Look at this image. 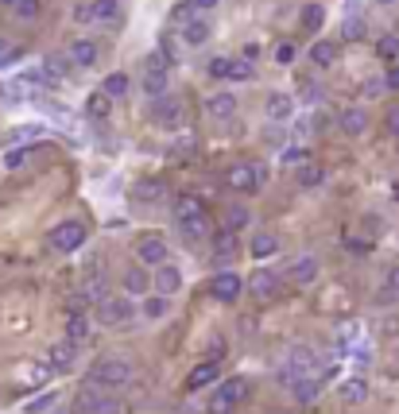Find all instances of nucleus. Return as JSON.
Returning a JSON list of instances; mask_svg holds the SVG:
<instances>
[{
	"label": "nucleus",
	"instance_id": "obj_1",
	"mask_svg": "<svg viewBox=\"0 0 399 414\" xmlns=\"http://www.w3.org/2000/svg\"><path fill=\"white\" fill-rule=\"evenodd\" d=\"M132 376H136V368H132L128 360H120V356H101V360L86 372V384L97 387V391H124V387L132 384Z\"/></svg>",
	"mask_w": 399,
	"mask_h": 414
},
{
	"label": "nucleus",
	"instance_id": "obj_2",
	"mask_svg": "<svg viewBox=\"0 0 399 414\" xmlns=\"http://www.w3.org/2000/svg\"><path fill=\"white\" fill-rule=\"evenodd\" d=\"M252 395V379L245 376H232V379H221V387L210 395V403H206V410L210 414H232L240 407V403Z\"/></svg>",
	"mask_w": 399,
	"mask_h": 414
},
{
	"label": "nucleus",
	"instance_id": "obj_3",
	"mask_svg": "<svg viewBox=\"0 0 399 414\" xmlns=\"http://www.w3.org/2000/svg\"><path fill=\"white\" fill-rule=\"evenodd\" d=\"M70 414H120V399H116V391H97L86 384L70 399Z\"/></svg>",
	"mask_w": 399,
	"mask_h": 414
},
{
	"label": "nucleus",
	"instance_id": "obj_4",
	"mask_svg": "<svg viewBox=\"0 0 399 414\" xmlns=\"http://www.w3.org/2000/svg\"><path fill=\"white\" fill-rule=\"evenodd\" d=\"M314 372H322V356L310 349V345H295L287 356V364L279 368V384L291 387L298 376H314Z\"/></svg>",
	"mask_w": 399,
	"mask_h": 414
},
{
	"label": "nucleus",
	"instance_id": "obj_5",
	"mask_svg": "<svg viewBox=\"0 0 399 414\" xmlns=\"http://www.w3.org/2000/svg\"><path fill=\"white\" fill-rule=\"evenodd\" d=\"M132 318H136L132 294H109L105 302H97V321H101L105 329H120V326H128Z\"/></svg>",
	"mask_w": 399,
	"mask_h": 414
},
{
	"label": "nucleus",
	"instance_id": "obj_6",
	"mask_svg": "<svg viewBox=\"0 0 399 414\" xmlns=\"http://www.w3.org/2000/svg\"><path fill=\"white\" fill-rule=\"evenodd\" d=\"M47 240H51L55 252L70 255V252H78V248L86 244V225H82V221H62V225L51 229V236Z\"/></svg>",
	"mask_w": 399,
	"mask_h": 414
},
{
	"label": "nucleus",
	"instance_id": "obj_7",
	"mask_svg": "<svg viewBox=\"0 0 399 414\" xmlns=\"http://www.w3.org/2000/svg\"><path fill=\"white\" fill-rule=\"evenodd\" d=\"M245 291H252V298H260V302H271V298L283 294V275L271 271V268H260V271H252V279L245 283Z\"/></svg>",
	"mask_w": 399,
	"mask_h": 414
},
{
	"label": "nucleus",
	"instance_id": "obj_8",
	"mask_svg": "<svg viewBox=\"0 0 399 414\" xmlns=\"http://www.w3.org/2000/svg\"><path fill=\"white\" fill-rule=\"evenodd\" d=\"M136 263H144V268H163V263H171V248L163 236H144L136 244Z\"/></svg>",
	"mask_w": 399,
	"mask_h": 414
},
{
	"label": "nucleus",
	"instance_id": "obj_9",
	"mask_svg": "<svg viewBox=\"0 0 399 414\" xmlns=\"http://www.w3.org/2000/svg\"><path fill=\"white\" fill-rule=\"evenodd\" d=\"M210 294L218 298V302L232 306L240 294H245V279H240V275H232V271H221V275L210 283Z\"/></svg>",
	"mask_w": 399,
	"mask_h": 414
},
{
	"label": "nucleus",
	"instance_id": "obj_10",
	"mask_svg": "<svg viewBox=\"0 0 399 414\" xmlns=\"http://www.w3.org/2000/svg\"><path fill=\"white\" fill-rule=\"evenodd\" d=\"M152 291L174 298V294L182 291V271L174 268V263H163V268H155V271H152Z\"/></svg>",
	"mask_w": 399,
	"mask_h": 414
},
{
	"label": "nucleus",
	"instance_id": "obj_11",
	"mask_svg": "<svg viewBox=\"0 0 399 414\" xmlns=\"http://www.w3.org/2000/svg\"><path fill=\"white\" fill-rule=\"evenodd\" d=\"M152 117H155L159 128H179V124H182V101H179V97H171V93H159Z\"/></svg>",
	"mask_w": 399,
	"mask_h": 414
},
{
	"label": "nucleus",
	"instance_id": "obj_12",
	"mask_svg": "<svg viewBox=\"0 0 399 414\" xmlns=\"http://www.w3.org/2000/svg\"><path fill=\"white\" fill-rule=\"evenodd\" d=\"M124 294H152V268H144V263H132L128 271H124Z\"/></svg>",
	"mask_w": 399,
	"mask_h": 414
},
{
	"label": "nucleus",
	"instance_id": "obj_13",
	"mask_svg": "<svg viewBox=\"0 0 399 414\" xmlns=\"http://www.w3.org/2000/svg\"><path fill=\"white\" fill-rule=\"evenodd\" d=\"M229 186L240 190V194H252V190L260 186V171H256L252 163H232L229 167Z\"/></svg>",
	"mask_w": 399,
	"mask_h": 414
},
{
	"label": "nucleus",
	"instance_id": "obj_14",
	"mask_svg": "<svg viewBox=\"0 0 399 414\" xmlns=\"http://www.w3.org/2000/svg\"><path fill=\"white\" fill-rule=\"evenodd\" d=\"M206 217V202L198 194H182L179 202H174V225H190V221Z\"/></svg>",
	"mask_w": 399,
	"mask_h": 414
},
{
	"label": "nucleus",
	"instance_id": "obj_15",
	"mask_svg": "<svg viewBox=\"0 0 399 414\" xmlns=\"http://www.w3.org/2000/svg\"><path fill=\"white\" fill-rule=\"evenodd\" d=\"M47 360H51V368H58V372H70L74 360H78V341H70V337L55 341L51 352H47Z\"/></svg>",
	"mask_w": 399,
	"mask_h": 414
},
{
	"label": "nucleus",
	"instance_id": "obj_16",
	"mask_svg": "<svg viewBox=\"0 0 399 414\" xmlns=\"http://www.w3.org/2000/svg\"><path fill=\"white\" fill-rule=\"evenodd\" d=\"M144 89L152 97L167 93V59H147V70H144Z\"/></svg>",
	"mask_w": 399,
	"mask_h": 414
},
{
	"label": "nucleus",
	"instance_id": "obj_17",
	"mask_svg": "<svg viewBox=\"0 0 399 414\" xmlns=\"http://www.w3.org/2000/svg\"><path fill=\"white\" fill-rule=\"evenodd\" d=\"M210 35H213V28H210L206 16H194V20L182 23V43H186V47H206V43H210Z\"/></svg>",
	"mask_w": 399,
	"mask_h": 414
},
{
	"label": "nucleus",
	"instance_id": "obj_18",
	"mask_svg": "<svg viewBox=\"0 0 399 414\" xmlns=\"http://www.w3.org/2000/svg\"><path fill=\"white\" fill-rule=\"evenodd\" d=\"M218 376H221L218 360H206V364H198V368H190V376H186V391H202V387H210Z\"/></svg>",
	"mask_w": 399,
	"mask_h": 414
},
{
	"label": "nucleus",
	"instance_id": "obj_19",
	"mask_svg": "<svg viewBox=\"0 0 399 414\" xmlns=\"http://www.w3.org/2000/svg\"><path fill=\"white\" fill-rule=\"evenodd\" d=\"M264 113H268V120H291V113H295V97L291 93H268V101H264Z\"/></svg>",
	"mask_w": 399,
	"mask_h": 414
},
{
	"label": "nucleus",
	"instance_id": "obj_20",
	"mask_svg": "<svg viewBox=\"0 0 399 414\" xmlns=\"http://www.w3.org/2000/svg\"><path fill=\"white\" fill-rule=\"evenodd\" d=\"M287 279L291 283H314V279H318V260H314V255H298L295 263H291L287 268Z\"/></svg>",
	"mask_w": 399,
	"mask_h": 414
},
{
	"label": "nucleus",
	"instance_id": "obj_21",
	"mask_svg": "<svg viewBox=\"0 0 399 414\" xmlns=\"http://www.w3.org/2000/svg\"><path fill=\"white\" fill-rule=\"evenodd\" d=\"M66 54H70V62H74V66H82V70L97 66V43H94V39H74Z\"/></svg>",
	"mask_w": 399,
	"mask_h": 414
},
{
	"label": "nucleus",
	"instance_id": "obj_22",
	"mask_svg": "<svg viewBox=\"0 0 399 414\" xmlns=\"http://www.w3.org/2000/svg\"><path fill=\"white\" fill-rule=\"evenodd\" d=\"M206 113H210L213 120H229L232 113H237V97L232 93H210L206 97Z\"/></svg>",
	"mask_w": 399,
	"mask_h": 414
},
{
	"label": "nucleus",
	"instance_id": "obj_23",
	"mask_svg": "<svg viewBox=\"0 0 399 414\" xmlns=\"http://www.w3.org/2000/svg\"><path fill=\"white\" fill-rule=\"evenodd\" d=\"M345 136H364L369 132V113L364 109H342V117H337Z\"/></svg>",
	"mask_w": 399,
	"mask_h": 414
},
{
	"label": "nucleus",
	"instance_id": "obj_24",
	"mask_svg": "<svg viewBox=\"0 0 399 414\" xmlns=\"http://www.w3.org/2000/svg\"><path fill=\"white\" fill-rule=\"evenodd\" d=\"M337 395H342V403H349V407H356V403L369 399V384H364L361 376H349L342 387H337Z\"/></svg>",
	"mask_w": 399,
	"mask_h": 414
},
{
	"label": "nucleus",
	"instance_id": "obj_25",
	"mask_svg": "<svg viewBox=\"0 0 399 414\" xmlns=\"http://www.w3.org/2000/svg\"><path fill=\"white\" fill-rule=\"evenodd\" d=\"M291 391H295V399H298V403H314V399H318V391H322L318 372H314V376H298L295 384H291Z\"/></svg>",
	"mask_w": 399,
	"mask_h": 414
},
{
	"label": "nucleus",
	"instance_id": "obj_26",
	"mask_svg": "<svg viewBox=\"0 0 399 414\" xmlns=\"http://www.w3.org/2000/svg\"><path fill=\"white\" fill-rule=\"evenodd\" d=\"M213 252H218V260H237V252H240V240L232 229H221L218 236H213Z\"/></svg>",
	"mask_w": 399,
	"mask_h": 414
},
{
	"label": "nucleus",
	"instance_id": "obj_27",
	"mask_svg": "<svg viewBox=\"0 0 399 414\" xmlns=\"http://www.w3.org/2000/svg\"><path fill=\"white\" fill-rule=\"evenodd\" d=\"M109 113H113V97L105 93V89H101V93H89L86 97V117L89 120H105Z\"/></svg>",
	"mask_w": 399,
	"mask_h": 414
},
{
	"label": "nucleus",
	"instance_id": "obj_28",
	"mask_svg": "<svg viewBox=\"0 0 399 414\" xmlns=\"http://www.w3.org/2000/svg\"><path fill=\"white\" fill-rule=\"evenodd\" d=\"M70 66H74L70 54H47V62H43V78L55 86V81L66 78V70H70Z\"/></svg>",
	"mask_w": 399,
	"mask_h": 414
},
{
	"label": "nucleus",
	"instance_id": "obj_29",
	"mask_svg": "<svg viewBox=\"0 0 399 414\" xmlns=\"http://www.w3.org/2000/svg\"><path fill=\"white\" fill-rule=\"evenodd\" d=\"M140 310H144V318H152V321H159V318H167L171 314V298L167 294H147L144 298V306H140Z\"/></svg>",
	"mask_w": 399,
	"mask_h": 414
},
{
	"label": "nucleus",
	"instance_id": "obj_30",
	"mask_svg": "<svg viewBox=\"0 0 399 414\" xmlns=\"http://www.w3.org/2000/svg\"><path fill=\"white\" fill-rule=\"evenodd\" d=\"M248 252L256 255V260H268V255L279 252V240L271 233H252V244H248Z\"/></svg>",
	"mask_w": 399,
	"mask_h": 414
},
{
	"label": "nucleus",
	"instance_id": "obj_31",
	"mask_svg": "<svg viewBox=\"0 0 399 414\" xmlns=\"http://www.w3.org/2000/svg\"><path fill=\"white\" fill-rule=\"evenodd\" d=\"M337 62V47L326 43V39H318V43L310 47V66H318V70H326V66Z\"/></svg>",
	"mask_w": 399,
	"mask_h": 414
},
{
	"label": "nucleus",
	"instance_id": "obj_32",
	"mask_svg": "<svg viewBox=\"0 0 399 414\" xmlns=\"http://www.w3.org/2000/svg\"><path fill=\"white\" fill-rule=\"evenodd\" d=\"M326 182V167L322 163H303L298 167V186L303 190H314V186H322Z\"/></svg>",
	"mask_w": 399,
	"mask_h": 414
},
{
	"label": "nucleus",
	"instance_id": "obj_33",
	"mask_svg": "<svg viewBox=\"0 0 399 414\" xmlns=\"http://www.w3.org/2000/svg\"><path fill=\"white\" fill-rule=\"evenodd\" d=\"M89 318L86 314H66V337H70V341H86L89 337Z\"/></svg>",
	"mask_w": 399,
	"mask_h": 414
},
{
	"label": "nucleus",
	"instance_id": "obj_34",
	"mask_svg": "<svg viewBox=\"0 0 399 414\" xmlns=\"http://www.w3.org/2000/svg\"><path fill=\"white\" fill-rule=\"evenodd\" d=\"M31 159H35V147H8L4 151V167L8 171H23Z\"/></svg>",
	"mask_w": 399,
	"mask_h": 414
},
{
	"label": "nucleus",
	"instance_id": "obj_35",
	"mask_svg": "<svg viewBox=\"0 0 399 414\" xmlns=\"http://www.w3.org/2000/svg\"><path fill=\"white\" fill-rule=\"evenodd\" d=\"M94 20L97 23H116L120 20V0H94Z\"/></svg>",
	"mask_w": 399,
	"mask_h": 414
},
{
	"label": "nucleus",
	"instance_id": "obj_36",
	"mask_svg": "<svg viewBox=\"0 0 399 414\" xmlns=\"http://www.w3.org/2000/svg\"><path fill=\"white\" fill-rule=\"evenodd\" d=\"M163 194H167V186H163V182H140V186H136V202H144V205L163 202Z\"/></svg>",
	"mask_w": 399,
	"mask_h": 414
},
{
	"label": "nucleus",
	"instance_id": "obj_37",
	"mask_svg": "<svg viewBox=\"0 0 399 414\" xmlns=\"http://www.w3.org/2000/svg\"><path fill=\"white\" fill-rule=\"evenodd\" d=\"M322 23H326V8L322 4H306L303 8V28L306 31H322Z\"/></svg>",
	"mask_w": 399,
	"mask_h": 414
},
{
	"label": "nucleus",
	"instance_id": "obj_38",
	"mask_svg": "<svg viewBox=\"0 0 399 414\" xmlns=\"http://www.w3.org/2000/svg\"><path fill=\"white\" fill-rule=\"evenodd\" d=\"M206 229H210V217H198V221H190V225H179V233L186 244H198V240L206 236Z\"/></svg>",
	"mask_w": 399,
	"mask_h": 414
},
{
	"label": "nucleus",
	"instance_id": "obj_39",
	"mask_svg": "<svg viewBox=\"0 0 399 414\" xmlns=\"http://www.w3.org/2000/svg\"><path fill=\"white\" fill-rule=\"evenodd\" d=\"M128 89H132L128 74H109V78H105V93H109V97H124Z\"/></svg>",
	"mask_w": 399,
	"mask_h": 414
},
{
	"label": "nucleus",
	"instance_id": "obj_40",
	"mask_svg": "<svg viewBox=\"0 0 399 414\" xmlns=\"http://www.w3.org/2000/svg\"><path fill=\"white\" fill-rule=\"evenodd\" d=\"M248 221H252V217H248L245 205H232V209L225 213V229H232V233H240V229H245Z\"/></svg>",
	"mask_w": 399,
	"mask_h": 414
},
{
	"label": "nucleus",
	"instance_id": "obj_41",
	"mask_svg": "<svg viewBox=\"0 0 399 414\" xmlns=\"http://www.w3.org/2000/svg\"><path fill=\"white\" fill-rule=\"evenodd\" d=\"M252 59H232V70H229V78L232 81H252Z\"/></svg>",
	"mask_w": 399,
	"mask_h": 414
},
{
	"label": "nucleus",
	"instance_id": "obj_42",
	"mask_svg": "<svg viewBox=\"0 0 399 414\" xmlns=\"http://www.w3.org/2000/svg\"><path fill=\"white\" fill-rule=\"evenodd\" d=\"M342 39H364V20L361 16H349L342 23Z\"/></svg>",
	"mask_w": 399,
	"mask_h": 414
},
{
	"label": "nucleus",
	"instance_id": "obj_43",
	"mask_svg": "<svg viewBox=\"0 0 399 414\" xmlns=\"http://www.w3.org/2000/svg\"><path fill=\"white\" fill-rule=\"evenodd\" d=\"M39 12H43L39 0H20V4H16V16H20V20H39Z\"/></svg>",
	"mask_w": 399,
	"mask_h": 414
},
{
	"label": "nucleus",
	"instance_id": "obj_44",
	"mask_svg": "<svg viewBox=\"0 0 399 414\" xmlns=\"http://www.w3.org/2000/svg\"><path fill=\"white\" fill-rule=\"evenodd\" d=\"M210 78H229V70H232V59H210Z\"/></svg>",
	"mask_w": 399,
	"mask_h": 414
},
{
	"label": "nucleus",
	"instance_id": "obj_45",
	"mask_svg": "<svg viewBox=\"0 0 399 414\" xmlns=\"http://www.w3.org/2000/svg\"><path fill=\"white\" fill-rule=\"evenodd\" d=\"M86 302H89L86 291H82V294H70V298H66V314H82V310H86Z\"/></svg>",
	"mask_w": 399,
	"mask_h": 414
},
{
	"label": "nucleus",
	"instance_id": "obj_46",
	"mask_svg": "<svg viewBox=\"0 0 399 414\" xmlns=\"http://www.w3.org/2000/svg\"><path fill=\"white\" fill-rule=\"evenodd\" d=\"M194 12H198V8H194V0H182V4L174 8V20H179V23H186V20H194Z\"/></svg>",
	"mask_w": 399,
	"mask_h": 414
},
{
	"label": "nucleus",
	"instance_id": "obj_47",
	"mask_svg": "<svg viewBox=\"0 0 399 414\" xmlns=\"http://www.w3.org/2000/svg\"><path fill=\"white\" fill-rule=\"evenodd\" d=\"M55 399H58V395H55V391H47V395H43V399H35V403H31V407H28V414H43V410H47V407H51V403H55Z\"/></svg>",
	"mask_w": 399,
	"mask_h": 414
},
{
	"label": "nucleus",
	"instance_id": "obj_48",
	"mask_svg": "<svg viewBox=\"0 0 399 414\" xmlns=\"http://www.w3.org/2000/svg\"><path fill=\"white\" fill-rule=\"evenodd\" d=\"M291 59H295V47H291V43H279V47H276V62L287 66Z\"/></svg>",
	"mask_w": 399,
	"mask_h": 414
},
{
	"label": "nucleus",
	"instance_id": "obj_49",
	"mask_svg": "<svg viewBox=\"0 0 399 414\" xmlns=\"http://www.w3.org/2000/svg\"><path fill=\"white\" fill-rule=\"evenodd\" d=\"M283 163H298V167H303V163H306V151H303V147H287V151H283Z\"/></svg>",
	"mask_w": 399,
	"mask_h": 414
},
{
	"label": "nucleus",
	"instance_id": "obj_50",
	"mask_svg": "<svg viewBox=\"0 0 399 414\" xmlns=\"http://www.w3.org/2000/svg\"><path fill=\"white\" fill-rule=\"evenodd\" d=\"M395 51H399V39H392V35H388L384 43H380V54H384V59H392Z\"/></svg>",
	"mask_w": 399,
	"mask_h": 414
},
{
	"label": "nucleus",
	"instance_id": "obj_51",
	"mask_svg": "<svg viewBox=\"0 0 399 414\" xmlns=\"http://www.w3.org/2000/svg\"><path fill=\"white\" fill-rule=\"evenodd\" d=\"M74 20H78V23H89V20H94V4H82L78 12H74Z\"/></svg>",
	"mask_w": 399,
	"mask_h": 414
},
{
	"label": "nucleus",
	"instance_id": "obj_52",
	"mask_svg": "<svg viewBox=\"0 0 399 414\" xmlns=\"http://www.w3.org/2000/svg\"><path fill=\"white\" fill-rule=\"evenodd\" d=\"M16 59H20V51H12V47L0 43V66H8V62H16Z\"/></svg>",
	"mask_w": 399,
	"mask_h": 414
},
{
	"label": "nucleus",
	"instance_id": "obj_53",
	"mask_svg": "<svg viewBox=\"0 0 399 414\" xmlns=\"http://www.w3.org/2000/svg\"><path fill=\"white\" fill-rule=\"evenodd\" d=\"M388 132H392V136H399V105L388 113Z\"/></svg>",
	"mask_w": 399,
	"mask_h": 414
},
{
	"label": "nucleus",
	"instance_id": "obj_54",
	"mask_svg": "<svg viewBox=\"0 0 399 414\" xmlns=\"http://www.w3.org/2000/svg\"><path fill=\"white\" fill-rule=\"evenodd\" d=\"M388 291H392V294H399V268H392V271H388Z\"/></svg>",
	"mask_w": 399,
	"mask_h": 414
},
{
	"label": "nucleus",
	"instance_id": "obj_55",
	"mask_svg": "<svg viewBox=\"0 0 399 414\" xmlns=\"http://www.w3.org/2000/svg\"><path fill=\"white\" fill-rule=\"evenodd\" d=\"M303 93L314 101V97H322V86H314V81H306V86H303Z\"/></svg>",
	"mask_w": 399,
	"mask_h": 414
},
{
	"label": "nucleus",
	"instance_id": "obj_56",
	"mask_svg": "<svg viewBox=\"0 0 399 414\" xmlns=\"http://www.w3.org/2000/svg\"><path fill=\"white\" fill-rule=\"evenodd\" d=\"M218 4H221V0H194L198 12H210V8H218Z\"/></svg>",
	"mask_w": 399,
	"mask_h": 414
},
{
	"label": "nucleus",
	"instance_id": "obj_57",
	"mask_svg": "<svg viewBox=\"0 0 399 414\" xmlns=\"http://www.w3.org/2000/svg\"><path fill=\"white\" fill-rule=\"evenodd\" d=\"M388 89H399V66L395 70H388Z\"/></svg>",
	"mask_w": 399,
	"mask_h": 414
},
{
	"label": "nucleus",
	"instance_id": "obj_58",
	"mask_svg": "<svg viewBox=\"0 0 399 414\" xmlns=\"http://www.w3.org/2000/svg\"><path fill=\"white\" fill-rule=\"evenodd\" d=\"M0 4H4V8H16V4H20V0H0Z\"/></svg>",
	"mask_w": 399,
	"mask_h": 414
},
{
	"label": "nucleus",
	"instance_id": "obj_59",
	"mask_svg": "<svg viewBox=\"0 0 399 414\" xmlns=\"http://www.w3.org/2000/svg\"><path fill=\"white\" fill-rule=\"evenodd\" d=\"M376 4H395V0H376Z\"/></svg>",
	"mask_w": 399,
	"mask_h": 414
}]
</instances>
